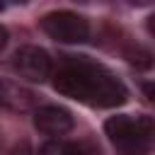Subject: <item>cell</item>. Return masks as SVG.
Returning <instances> with one entry per match:
<instances>
[{
	"label": "cell",
	"instance_id": "obj_8",
	"mask_svg": "<svg viewBox=\"0 0 155 155\" xmlns=\"http://www.w3.org/2000/svg\"><path fill=\"white\" fill-rule=\"evenodd\" d=\"M41 155H65V143H58V140H51L41 148Z\"/></svg>",
	"mask_w": 155,
	"mask_h": 155
},
{
	"label": "cell",
	"instance_id": "obj_3",
	"mask_svg": "<svg viewBox=\"0 0 155 155\" xmlns=\"http://www.w3.org/2000/svg\"><path fill=\"white\" fill-rule=\"evenodd\" d=\"M41 29L61 41V44H82L90 36V24L85 17L70 12V10H58V12H48L41 19Z\"/></svg>",
	"mask_w": 155,
	"mask_h": 155
},
{
	"label": "cell",
	"instance_id": "obj_7",
	"mask_svg": "<svg viewBox=\"0 0 155 155\" xmlns=\"http://www.w3.org/2000/svg\"><path fill=\"white\" fill-rule=\"evenodd\" d=\"M65 155H102V150L92 140H73L65 143Z\"/></svg>",
	"mask_w": 155,
	"mask_h": 155
},
{
	"label": "cell",
	"instance_id": "obj_10",
	"mask_svg": "<svg viewBox=\"0 0 155 155\" xmlns=\"http://www.w3.org/2000/svg\"><path fill=\"white\" fill-rule=\"evenodd\" d=\"M5 44H7V29L0 24V51L5 48Z\"/></svg>",
	"mask_w": 155,
	"mask_h": 155
},
{
	"label": "cell",
	"instance_id": "obj_2",
	"mask_svg": "<svg viewBox=\"0 0 155 155\" xmlns=\"http://www.w3.org/2000/svg\"><path fill=\"white\" fill-rule=\"evenodd\" d=\"M104 131L121 155H145L153 143L155 124L150 116L119 114L104 124Z\"/></svg>",
	"mask_w": 155,
	"mask_h": 155
},
{
	"label": "cell",
	"instance_id": "obj_1",
	"mask_svg": "<svg viewBox=\"0 0 155 155\" xmlns=\"http://www.w3.org/2000/svg\"><path fill=\"white\" fill-rule=\"evenodd\" d=\"M53 87L90 107H119L126 102V85L104 65L90 61H68L53 78Z\"/></svg>",
	"mask_w": 155,
	"mask_h": 155
},
{
	"label": "cell",
	"instance_id": "obj_4",
	"mask_svg": "<svg viewBox=\"0 0 155 155\" xmlns=\"http://www.w3.org/2000/svg\"><path fill=\"white\" fill-rule=\"evenodd\" d=\"M15 70L31 82H44L51 75V58L39 46H22L15 53Z\"/></svg>",
	"mask_w": 155,
	"mask_h": 155
},
{
	"label": "cell",
	"instance_id": "obj_9",
	"mask_svg": "<svg viewBox=\"0 0 155 155\" xmlns=\"http://www.w3.org/2000/svg\"><path fill=\"white\" fill-rule=\"evenodd\" d=\"M10 155H34V150H31V145H29L27 140H22V143H17V145L10 150Z\"/></svg>",
	"mask_w": 155,
	"mask_h": 155
},
{
	"label": "cell",
	"instance_id": "obj_6",
	"mask_svg": "<svg viewBox=\"0 0 155 155\" xmlns=\"http://www.w3.org/2000/svg\"><path fill=\"white\" fill-rule=\"evenodd\" d=\"M0 107L12 114H24L36 107V94L12 80H0Z\"/></svg>",
	"mask_w": 155,
	"mask_h": 155
},
{
	"label": "cell",
	"instance_id": "obj_5",
	"mask_svg": "<svg viewBox=\"0 0 155 155\" xmlns=\"http://www.w3.org/2000/svg\"><path fill=\"white\" fill-rule=\"evenodd\" d=\"M34 126L46 133V136H63L73 128V114L65 109V107H56V104H48V107H41L36 109L34 114Z\"/></svg>",
	"mask_w": 155,
	"mask_h": 155
}]
</instances>
